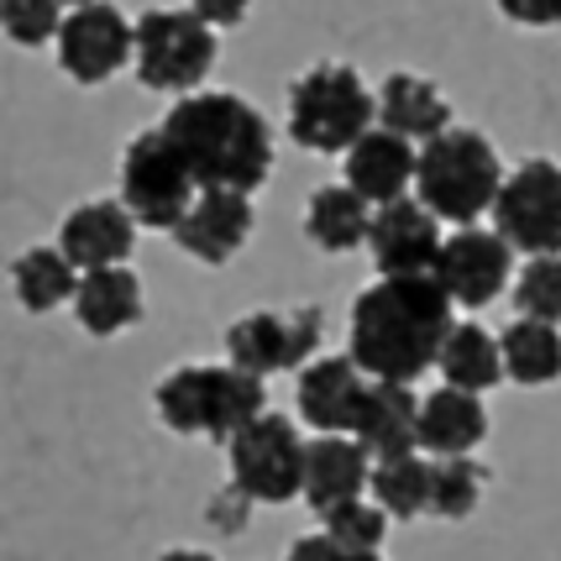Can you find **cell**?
I'll use <instances>...</instances> for the list:
<instances>
[{"label":"cell","mask_w":561,"mask_h":561,"mask_svg":"<svg viewBox=\"0 0 561 561\" xmlns=\"http://www.w3.org/2000/svg\"><path fill=\"white\" fill-rule=\"evenodd\" d=\"M367 472H373V457L352 436H310L299 462V499L316 514L352 504L367 493Z\"/></svg>","instance_id":"obj_19"},{"label":"cell","mask_w":561,"mask_h":561,"mask_svg":"<svg viewBox=\"0 0 561 561\" xmlns=\"http://www.w3.org/2000/svg\"><path fill=\"white\" fill-rule=\"evenodd\" d=\"M58 5H69V11H73V5H90V0H58Z\"/></svg>","instance_id":"obj_36"},{"label":"cell","mask_w":561,"mask_h":561,"mask_svg":"<svg viewBox=\"0 0 561 561\" xmlns=\"http://www.w3.org/2000/svg\"><path fill=\"white\" fill-rule=\"evenodd\" d=\"M73 320L95 336V342H111L131 331L142 320V278L131 268H90L79 273L73 284Z\"/></svg>","instance_id":"obj_22"},{"label":"cell","mask_w":561,"mask_h":561,"mask_svg":"<svg viewBox=\"0 0 561 561\" xmlns=\"http://www.w3.org/2000/svg\"><path fill=\"white\" fill-rule=\"evenodd\" d=\"M367 220H373L367 199H357L346 184H320L310 195V205H305V237L320 252L342 257V252H357L367 242Z\"/></svg>","instance_id":"obj_25"},{"label":"cell","mask_w":561,"mask_h":561,"mask_svg":"<svg viewBox=\"0 0 561 561\" xmlns=\"http://www.w3.org/2000/svg\"><path fill=\"white\" fill-rule=\"evenodd\" d=\"M514 26H561V0H493Z\"/></svg>","instance_id":"obj_33"},{"label":"cell","mask_w":561,"mask_h":561,"mask_svg":"<svg viewBox=\"0 0 561 561\" xmlns=\"http://www.w3.org/2000/svg\"><path fill=\"white\" fill-rule=\"evenodd\" d=\"M190 11H195L210 32H220V26H242L247 11H252V0H190Z\"/></svg>","instance_id":"obj_34"},{"label":"cell","mask_w":561,"mask_h":561,"mask_svg":"<svg viewBox=\"0 0 561 561\" xmlns=\"http://www.w3.org/2000/svg\"><path fill=\"white\" fill-rule=\"evenodd\" d=\"M342 158H346L342 184L357 199H367L373 210H378V205H393V199H404L410 195V184H415V142L393 137V131H383V126H367Z\"/></svg>","instance_id":"obj_17"},{"label":"cell","mask_w":561,"mask_h":561,"mask_svg":"<svg viewBox=\"0 0 561 561\" xmlns=\"http://www.w3.org/2000/svg\"><path fill=\"white\" fill-rule=\"evenodd\" d=\"M493 231L525 257H561V163L525 158L493 195Z\"/></svg>","instance_id":"obj_9"},{"label":"cell","mask_w":561,"mask_h":561,"mask_svg":"<svg viewBox=\"0 0 561 561\" xmlns=\"http://www.w3.org/2000/svg\"><path fill=\"white\" fill-rule=\"evenodd\" d=\"M216 32L195 11H142L131 22V69L158 95H195L216 69Z\"/></svg>","instance_id":"obj_6"},{"label":"cell","mask_w":561,"mask_h":561,"mask_svg":"<svg viewBox=\"0 0 561 561\" xmlns=\"http://www.w3.org/2000/svg\"><path fill=\"white\" fill-rule=\"evenodd\" d=\"M514 305L519 316L561 325V257H530L514 273Z\"/></svg>","instance_id":"obj_30"},{"label":"cell","mask_w":561,"mask_h":561,"mask_svg":"<svg viewBox=\"0 0 561 561\" xmlns=\"http://www.w3.org/2000/svg\"><path fill=\"white\" fill-rule=\"evenodd\" d=\"M499 363H504V378L525 383V389H546L561 378V325H546V320L519 316L504 325L499 336Z\"/></svg>","instance_id":"obj_24"},{"label":"cell","mask_w":561,"mask_h":561,"mask_svg":"<svg viewBox=\"0 0 561 561\" xmlns=\"http://www.w3.org/2000/svg\"><path fill=\"white\" fill-rule=\"evenodd\" d=\"M284 561H383V557H363V551H342V546H336V540L331 536H299L289 546V557Z\"/></svg>","instance_id":"obj_32"},{"label":"cell","mask_w":561,"mask_h":561,"mask_svg":"<svg viewBox=\"0 0 561 561\" xmlns=\"http://www.w3.org/2000/svg\"><path fill=\"white\" fill-rule=\"evenodd\" d=\"M431 278H436V289L446 294L451 305L478 310V305H493L499 294L510 289L514 252L499 231H489V226H457L451 237H440Z\"/></svg>","instance_id":"obj_12"},{"label":"cell","mask_w":561,"mask_h":561,"mask_svg":"<svg viewBox=\"0 0 561 561\" xmlns=\"http://www.w3.org/2000/svg\"><path fill=\"white\" fill-rule=\"evenodd\" d=\"M58 252L73 263V273L126 268V257L137 252V220L126 216L122 199H84L58 226Z\"/></svg>","instance_id":"obj_16"},{"label":"cell","mask_w":561,"mask_h":561,"mask_svg":"<svg viewBox=\"0 0 561 561\" xmlns=\"http://www.w3.org/2000/svg\"><path fill=\"white\" fill-rule=\"evenodd\" d=\"M367 373L346 352H320L299 367V420L316 431V436H352V420L363 404Z\"/></svg>","instance_id":"obj_15"},{"label":"cell","mask_w":561,"mask_h":561,"mask_svg":"<svg viewBox=\"0 0 561 561\" xmlns=\"http://www.w3.org/2000/svg\"><path fill=\"white\" fill-rule=\"evenodd\" d=\"M64 22V5L58 0H0V32L16 43V48H43L58 37Z\"/></svg>","instance_id":"obj_31"},{"label":"cell","mask_w":561,"mask_h":561,"mask_svg":"<svg viewBox=\"0 0 561 561\" xmlns=\"http://www.w3.org/2000/svg\"><path fill=\"white\" fill-rule=\"evenodd\" d=\"M226 462H231V489L247 504H289V499H299L305 436L289 415L263 410L226 440Z\"/></svg>","instance_id":"obj_7"},{"label":"cell","mask_w":561,"mask_h":561,"mask_svg":"<svg viewBox=\"0 0 561 561\" xmlns=\"http://www.w3.org/2000/svg\"><path fill=\"white\" fill-rule=\"evenodd\" d=\"M489 467L478 457H436L431 462V514L436 519H467L478 514L483 493H489Z\"/></svg>","instance_id":"obj_28"},{"label":"cell","mask_w":561,"mask_h":561,"mask_svg":"<svg viewBox=\"0 0 561 561\" xmlns=\"http://www.w3.org/2000/svg\"><path fill=\"white\" fill-rule=\"evenodd\" d=\"M73 284H79V273L58 247H26L11 263V294H16V305L26 316H48L58 305H69Z\"/></svg>","instance_id":"obj_26"},{"label":"cell","mask_w":561,"mask_h":561,"mask_svg":"<svg viewBox=\"0 0 561 561\" xmlns=\"http://www.w3.org/2000/svg\"><path fill=\"white\" fill-rule=\"evenodd\" d=\"M195 179L179 163V152L169 147V137L158 126L137 131L122 152V205L126 216L137 220V231H173L179 216L195 199Z\"/></svg>","instance_id":"obj_10"},{"label":"cell","mask_w":561,"mask_h":561,"mask_svg":"<svg viewBox=\"0 0 561 561\" xmlns=\"http://www.w3.org/2000/svg\"><path fill=\"white\" fill-rule=\"evenodd\" d=\"M489 440V404L483 393H462L440 383L436 393L420 399V425H415V451L420 457H472Z\"/></svg>","instance_id":"obj_20"},{"label":"cell","mask_w":561,"mask_h":561,"mask_svg":"<svg viewBox=\"0 0 561 561\" xmlns=\"http://www.w3.org/2000/svg\"><path fill=\"white\" fill-rule=\"evenodd\" d=\"M367 489H373V504L389 519H420V514H431V457L404 451V457H389V462H373Z\"/></svg>","instance_id":"obj_27"},{"label":"cell","mask_w":561,"mask_h":561,"mask_svg":"<svg viewBox=\"0 0 561 561\" xmlns=\"http://www.w3.org/2000/svg\"><path fill=\"white\" fill-rule=\"evenodd\" d=\"M152 410L173 436L231 440L247 420L268 410V383L237 373L231 363H184L152 389Z\"/></svg>","instance_id":"obj_4"},{"label":"cell","mask_w":561,"mask_h":561,"mask_svg":"<svg viewBox=\"0 0 561 561\" xmlns=\"http://www.w3.org/2000/svg\"><path fill=\"white\" fill-rule=\"evenodd\" d=\"M252 226H257L252 195H237V190H199L169 237L179 242L184 257H195L205 268H220V263H231L247 247Z\"/></svg>","instance_id":"obj_14"},{"label":"cell","mask_w":561,"mask_h":561,"mask_svg":"<svg viewBox=\"0 0 561 561\" xmlns=\"http://www.w3.org/2000/svg\"><path fill=\"white\" fill-rule=\"evenodd\" d=\"M325 519V530L320 536H331L342 551H363V557H378L383 551V540H389V514L378 510L373 499H352V504H336V510H325L320 514Z\"/></svg>","instance_id":"obj_29"},{"label":"cell","mask_w":561,"mask_h":561,"mask_svg":"<svg viewBox=\"0 0 561 561\" xmlns=\"http://www.w3.org/2000/svg\"><path fill=\"white\" fill-rule=\"evenodd\" d=\"M440 220L420 205V199H393V205H378L373 220H367V252H373V268L378 278H415V273H431L440 252Z\"/></svg>","instance_id":"obj_13"},{"label":"cell","mask_w":561,"mask_h":561,"mask_svg":"<svg viewBox=\"0 0 561 561\" xmlns=\"http://www.w3.org/2000/svg\"><path fill=\"white\" fill-rule=\"evenodd\" d=\"M373 126H383L404 142H431L436 131L451 126V100L440 95L436 79L425 73H389L373 95Z\"/></svg>","instance_id":"obj_21"},{"label":"cell","mask_w":561,"mask_h":561,"mask_svg":"<svg viewBox=\"0 0 561 561\" xmlns=\"http://www.w3.org/2000/svg\"><path fill=\"white\" fill-rule=\"evenodd\" d=\"M53 48H58V69L69 73L73 84L95 90V84L116 79L131 64V22H126L122 5H111V0L73 5L58 22Z\"/></svg>","instance_id":"obj_11"},{"label":"cell","mask_w":561,"mask_h":561,"mask_svg":"<svg viewBox=\"0 0 561 561\" xmlns=\"http://www.w3.org/2000/svg\"><path fill=\"white\" fill-rule=\"evenodd\" d=\"M415 425H420V393L415 383H389V378H367L357 420H352V440L363 446L373 462H389L415 451Z\"/></svg>","instance_id":"obj_18"},{"label":"cell","mask_w":561,"mask_h":561,"mask_svg":"<svg viewBox=\"0 0 561 561\" xmlns=\"http://www.w3.org/2000/svg\"><path fill=\"white\" fill-rule=\"evenodd\" d=\"M158 561H216L210 551H199V546H173V551H163Z\"/></svg>","instance_id":"obj_35"},{"label":"cell","mask_w":561,"mask_h":561,"mask_svg":"<svg viewBox=\"0 0 561 561\" xmlns=\"http://www.w3.org/2000/svg\"><path fill=\"white\" fill-rule=\"evenodd\" d=\"M504 184L499 147L472 126H446L431 142L415 147V199L440 226H478L493 210V195Z\"/></svg>","instance_id":"obj_3"},{"label":"cell","mask_w":561,"mask_h":561,"mask_svg":"<svg viewBox=\"0 0 561 561\" xmlns=\"http://www.w3.org/2000/svg\"><path fill=\"white\" fill-rule=\"evenodd\" d=\"M373 126V90L352 64L320 58L289 84V142L305 152H346Z\"/></svg>","instance_id":"obj_5"},{"label":"cell","mask_w":561,"mask_h":561,"mask_svg":"<svg viewBox=\"0 0 561 561\" xmlns=\"http://www.w3.org/2000/svg\"><path fill=\"white\" fill-rule=\"evenodd\" d=\"M436 367L446 378V389H462V393H489L499 389L504 378V363H499V336L478 320H451L446 342L436 352Z\"/></svg>","instance_id":"obj_23"},{"label":"cell","mask_w":561,"mask_h":561,"mask_svg":"<svg viewBox=\"0 0 561 561\" xmlns=\"http://www.w3.org/2000/svg\"><path fill=\"white\" fill-rule=\"evenodd\" d=\"M451 299L436 289L431 273L415 278H373L352 299L346 320V357L367 378L415 383L420 373L436 367V352L451 331Z\"/></svg>","instance_id":"obj_1"},{"label":"cell","mask_w":561,"mask_h":561,"mask_svg":"<svg viewBox=\"0 0 561 561\" xmlns=\"http://www.w3.org/2000/svg\"><path fill=\"white\" fill-rule=\"evenodd\" d=\"M325 342V316L320 305H294V310H247L226 325V363L268 383L273 373L305 367Z\"/></svg>","instance_id":"obj_8"},{"label":"cell","mask_w":561,"mask_h":561,"mask_svg":"<svg viewBox=\"0 0 561 561\" xmlns=\"http://www.w3.org/2000/svg\"><path fill=\"white\" fill-rule=\"evenodd\" d=\"M179 152V163L190 169L195 190H237L257 195L273 173V126L268 116L242 100L237 90H195L169 105V116L158 122Z\"/></svg>","instance_id":"obj_2"}]
</instances>
